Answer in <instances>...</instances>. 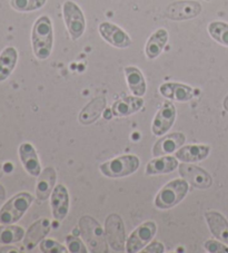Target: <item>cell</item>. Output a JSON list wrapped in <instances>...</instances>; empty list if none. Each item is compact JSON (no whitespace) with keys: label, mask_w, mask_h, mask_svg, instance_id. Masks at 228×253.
<instances>
[{"label":"cell","mask_w":228,"mask_h":253,"mask_svg":"<svg viewBox=\"0 0 228 253\" xmlns=\"http://www.w3.org/2000/svg\"><path fill=\"white\" fill-rule=\"evenodd\" d=\"M32 43L34 55L39 60H46L49 57L54 45V29L48 16L39 17L34 24Z\"/></svg>","instance_id":"6da1fadb"},{"label":"cell","mask_w":228,"mask_h":253,"mask_svg":"<svg viewBox=\"0 0 228 253\" xmlns=\"http://www.w3.org/2000/svg\"><path fill=\"white\" fill-rule=\"evenodd\" d=\"M79 229L81 238L88 247L89 251L93 253H105L108 252L106 233L100 224L94 217L89 215L81 216L79 220Z\"/></svg>","instance_id":"7a4b0ae2"},{"label":"cell","mask_w":228,"mask_h":253,"mask_svg":"<svg viewBox=\"0 0 228 253\" xmlns=\"http://www.w3.org/2000/svg\"><path fill=\"white\" fill-rule=\"evenodd\" d=\"M188 192V182L186 180H173L161 189L155 199V206L160 210H168L176 207L185 198Z\"/></svg>","instance_id":"3957f363"},{"label":"cell","mask_w":228,"mask_h":253,"mask_svg":"<svg viewBox=\"0 0 228 253\" xmlns=\"http://www.w3.org/2000/svg\"><path fill=\"white\" fill-rule=\"evenodd\" d=\"M34 196L28 192L16 194L0 210V223L12 224L19 221L32 206Z\"/></svg>","instance_id":"277c9868"},{"label":"cell","mask_w":228,"mask_h":253,"mask_svg":"<svg viewBox=\"0 0 228 253\" xmlns=\"http://www.w3.org/2000/svg\"><path fill=\"white\" fill-rule=\"evenodd\" d=\"M139 168V159L136 155H122L100 165V172L105 176L118 178L135 173Z\"/></svg>","instance_id":"5b68a950"},{"label":"cell","mask_w":228,"mask_h":253,"mask_svg":"<svg viewBox=\"0 0 228 253\" xmlns=\"http://www.w3.org/2000/svg\"><path fill=\"white\" fill-rule=\"evenodd\" d=\"M64 20L73 41L79 39L85 33L86 20L80 7L72 0H67L63 6Z\"/></svg>","instance_id":"8992f818"},{"label":"cell","mask_w":228,"mask_h":253,"mask_svg":"<svg viewBox=\"0 0 228 253\" xmlns=\"http://www.w3.org/2000/svg\"><path fill=\"white\" fill-rule=\"evenodd\" d=\"M105 233L107 241L114 251L122 252L126 250L125 226L118 214H111L105 221Z\"/></svg>","instance_id":"52a82bcc"},{"label":"cell","mask_w":228,"mask_h":253,"mask_svg":"<svg viewBox=\"0 0 228 253\" xmlns=\"http://www.w3.org/2000/svg\"><path fill=\"white\" fill-rule=\"evenodd\" d=\"M157 226L155 222L147 221L139 225L126 241V251L128 253H136L142 251V249L152 241L156 234Z\"/></svg>","instance_id":"ba28073f"},{"label":"cell","mask_w":228,"mask_h":253,"mask_svg":"<svg viewBox=\"0 0 228 253\" xmlns=\"http://www.w3.org/2000/svg\"><path fill=\"white\" fill-rule=\"evenodd\" d=\"M201 12V5L197 1H177L173 2L166 8L165 15L168 19L175 21L192 19Z\"/></svg>","instance_id":"9c48e42d"},{"label":"cell","mask_w":228,"mask_h":253,"mask_svg":"<svg viewBox=\"0 0 228 253\" xmlns=\"http://www.w3.org/2000/svg\"><path fill=\"white\" fill-rule=\"evenodd\" d=\"M179 174L183 176L184 180H186L190 185H192L196 189L206 190L212 186V176L205 171V169H200L196 165L187 164L184 162L178 167Z\"/></svg>","instance_id":"30bf717a"},{"label":"cell","mask_w":228,"mask_h":253,"mask_svg":"<svg viewBox=\"0 0 228 253\" xmlns=\"http://www.w3.org/2000/svg\"><path fill=\"white\" fill-rule=\"evenodd\" d=\"M99 34L104 41L116 48L124 49L131 45V39L127 33L118 27L117 25L108 23V21H104L99 25Z\"/></svg>","instance_id":"8fae6325"},{"label":"cell","mask_w":228,"mask_h":253,"mask_svg":"<svg viewBox=\"0 0 228 253\" xmlns=\"http://www.w3.org/2000/svg\"><path fill=\"white\" fill-rule=\"evenodd\" d=\"M175 119H176V108L170 102H165L154 119L152 123V133L156 136H161L172 128Z\"/></svg>","instance_id":"7c38bea8"},{"label":"cell","mask_w":228,"mask_h":253,"mask_svg":"<svg viewBox=\"0 0 228 253\" xmlns=\"http://www.w3.org/2000/svg\"><path fill=\"white\" fill-rule=\"evenodd\" d=\"M51 212L57 221H63L69 211V194L65 185H56L51 193Z\"/></svg>","instance_id":"4fadbf2b"},{"label":"cell","mask_w":228,"mask_h":253,"mask_svg":"<svg viewBox=\"0 0 228 253\" xmlns=\"http://www.w3.org/2000/svg\"><path fill=\"white\" fill-rule=\"evenodd\" d=\"M51 222L48 219H40L29 226L27 232L25 233L24 247L26 250L32 251L39 242H41L46 235L49 233Z\"/></svg>","instance_id":"5bb4252c"},{"label":"cell","mask_w":228,"mask_h":253,"mask_svg":"<svg viewBox=\"0 0 228 253\" xmlns=\"http://www.w3.org/2000/svg\"><path fill=\"white\" fill-rule=\"evenodd\" d=\"M159 91L164 97L182 103L190 102L195 96L194 88L179 83H165L159 87Z\"/></svg>","instance_id":"9a60e30c"},{"label":"cell","mask_w":228,"mask_h":253,"mask_svg":"<svg viewBox=\"0 0 228 253\" xmlns=\"http://www.w3.org/2000/svg\"><path fill=\"white\" fill-rule=\"evenodd\" d=\"M19 158L26 171L32 176H39L41 172L37 152L30 143H23L19 146Z\"/></svg>","instance_id":"2e32d148"},{"label":"cell","mask_w":228,"mask_h":253,"mask_svg":"<svg viewBox=\"0 0 228 253\" xmlns=\"http://www.w3.org/2000/svg\"><path fill=\"white\" fill-rule=\"evenodd\" d=\"M205 217L214 237L219 241L228 243V222L225 216L217 211H208L205 213Z\"/></svg>","instance_id":"e0dca14e"},{"label":"cell","mask_w":228,"mask_h":253,"mask_svg":"<svg viewBox=\"0 0 228 253\" xmlns=\"http://www.w3.org/2000/svg\"><path fill=\"white\" fill-rule=\"evenodd\" d=\"M186 141V136L183 133H173L169 134L167 136L160 138L158 142L155 144L154 154L155 158L161 155H167L170 153H174L177 148L181 147Z\"/></svg>","instance_id":"ac0fdd59"},{"label":"cell","mask_w":228,"mask_h":253,"mask_svg":"<svg viewBox=\"0 0 228 253\" xmlns=\"http://www.w3.org/2000/svg\"><path fill=\"white\" fill-rule=\"evenodd\" d=\"M144 106V99L138 96H126L116 100L113 105V115L117 117L129 116Z\"/></svg>","instance_id":"d6986e66"},{"label":"cell","mask_w":228,"mask_h":253,"mask_svg":"<svg viewBox=\"0 0 228 253\" xmlns=\"http://www.w3.org/2000/svg\"><path fill=\"white\" fill-rule=\"evenodd\" d=\"M168 42V32L164 28L157 29L147 41L145 47V54L148 59H155L164 50L166 43Z\"/></svg>","instance_id":"ffe728a7"},{"label":"cell","mask_w":228,"mask_h":253,"mask_svg":"<svg viewBox=\"0 0 228 253\" xmlns=\"http://www.w3.org/2000/svg\"><path fill=\"white\" fill-rule=\"evenodd\" d=\"M107 105V100L105 97L94 98L82 108L79 114V122L84 125H89L95 123L100 116Z\"/></svg>","instance_id":"44dd1931"},{"label":"cell","mask_w":228,"mask_h":253,"mask_svg":"<svg viewBox=\"0 0 228 253\" xmlns=\"http://www.w3.org/2000/svg\"><path fill=\"white\" fill-rule=\"evenodd\" d=\"M56 183V171L54 168H46L43 172L39 175L37 186H36V196L39 201H46L52 193Z\"/></svg>","instance_id":"7402d4cb"},{"label":"cell","mask_w":228,"mask_h":253,"mask_svg":"<svg viewBox=\"0 0 228 253\" xmlns=\"http://www.w3.org/2000/svg\"><path fill=\"white\" fill-rule=\"evenodd\" d=\"M210 147L207 145H187L175 153V158L183 162H199L207 158Z\"/></svg>","instance_id":"603a6c76"},{"label":"cell","mask_w":228,"mask_h":253,"mask_svg":"<svg viewBox=\"0 0 228 253\" xmlns=\"http://www.w3.org/2000/svg\"><path fill=\"white\" fill-rule=\"evenodd\" d=\"M125 75L131 93L138 97H143L147 88L143 73L137 67L128 66L125 68Z\"/></svg>","instance_id":"cb8c5ba5"},{"label":"cell","mask_w":228,"mask_h":253,"mask_svg":"<svg viewBox=\"0 0 228 253\" xmlns=\"http://www.w3.org/2000/svg\"><path fill=\"white\" fill-rule=\"evenodd\" d=\"M18 60V51L15 47H6L0 54V82L11 75Z\"/></svg>","instance_id":"d4e9b609"},{"label":"cell","mask_w":228,"mask_h":253,"mask_svg":"<svg viewBox=\"0 0 228 253\" xmlns=\"http://www.w3.org/2000/svg\"><path fill=\"white\" fill-rule=\"evenodd\" d=\"M179 167L178 161L173 156H165L151 161L146 167V175L172 173Z\"/></svg>","instance_id":"484cf974"},{"label":"cell","mask_w":228,"mask_h":253,"mask_svg":"<svg viewBox=\"0 0 228 253\" xmlns=\"http://www.w3.org/2000/svg\"><path fill=\"white\" fill-rule=\"evenodd\" d=\"M25 238V230L21 226L3 224L0 226V243L10 244L19 242Z\"/></svg>","instance_id":"4316f807"},{"label":"cell","mask_w":228,"mask_h":253,"mask_svg":"<svg viewBox=\"0 0 228 253\" xmlns=\"http://www.w3.org/2000/svg\"><path fill=\"white\" fill-rule=\"evenodd\" d=\"M210 37L223 46L228 47V24L222 21H213L208 25Z\"/></svg>","instance_id":"83f0119b"},{"label":"cell","mask_w":228,"mask_h":253,"mask_svg":"<svg viewBox=\"0 0 228 253\" xmlns=\"http://www.w3.org/2000/svg\"><path fill=\"white\" fill-rule=\"evenodd\" d=\"M47 0H10V5L15 10L29 12L40 9L46 5Z\"/></svg>","instance_id":"f1b7e54d"},{"label":"cell","mask_w":228,"mask_h":253,"mask_svg":"<svg viewBox=\"0 0 228 253\" xmlns=\"http://www.w3.org/2000/svg\"><path fill=\"white\" fill-rule=\"evenodd\" d=\"M40 251L43 253H67L68 250L55 240L46 239L40 242Z\"/></svg>","instance_id":"f546056e"},{"label":"cell","mask_w":228,"mask_h":253,"mask_svg":"<svg viewBox=\"0 0 228 253\" xmlns=\"http://www.w3.org/2000/svg\"><path fill=\"white\" fill-rule=\"evenodd\" d=\"M66 242H67V247H68L69 252L87 253V249L85 247V244L82 243L80 239L70 235V237H67V239H66Z\"/></svg>","instance_id":"4dcf8cb0"},{"label":"cell","mask_w":228,"mask_h":253,"mask_svg":"<svg viewBox=\"0 0 228 253\" xmlns=\"http://www.w3.org/2000/svg\"><path fill=\"white\" fill-rule=\"evenodd\" d=\"M205 249L210 253H228V248L222 242L209 240L205 242Z\"/></svg>","instance_id":"1f68e13d"},{"label":"cell","mask_w":228,"mask_h":253,"mask_svg":"<svg viewBox=\"0 0 228 253\" xmlns=\"http://www.w3.org/2000/svg\"><path fill=\"white\" fill-rule=\"evenodd\" d=\"M143 252H154V253H161L164 252V246L159 242H152V244L143 250Z\"/></svg>","instance_id":"d6a6232c"},{"label":"cell","mask_w":228,"mask_h":253,"mask_svg":"<svg viewBox=\"0 0 228 253\" xmlns=\"http://www.w3.org/2000/svg\"><path fill=\"white\" fill-rule=\"evenodd\" d=\"M18 252V250L17 249H15L14 247H5L2 249H0V252Z\"/></svg>","instance_id":"836d02e7"}]
</instances>
